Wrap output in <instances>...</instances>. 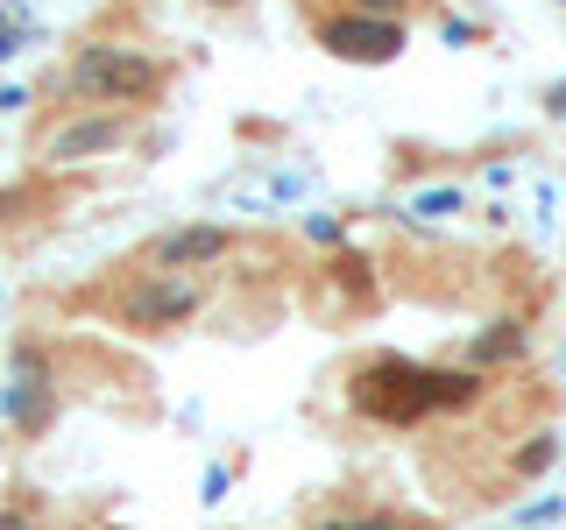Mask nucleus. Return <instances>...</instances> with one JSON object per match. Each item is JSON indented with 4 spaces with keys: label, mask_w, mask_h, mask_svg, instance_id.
I'll list each match as a JSON object with an SVG mask.
<instances>
[{
    "label": "nucleus",
    "mask_w": 566,
    "mask_h": 530,
    "mask_svg": "<svg viewBox=\"0 0 566 530\" xmlns=\"http://www.w3.org/2000/svg\"><path fill=\"white\" fill-rule=\"evenodd\" d=\"M524 347H531V340H524V326H517V318H503V326H489L482 340L468 347V361H474V368H495V361H517Z\"/></svg>",
    "instance_id": "6e6552de"
},
{
    "label": "nucleus",
    "mask_w": 566,
    "mask_h": 530,
    "mask_svg": "<svg viewBox=\"0 0 566 530\" xmlns=\"http://www.w3.org/2000/svg\"><path fill=\"white\" fill-rule=\"evenodd\" d=\"M305 234H312V241H326V247H333V241H340V220H305Z\"/></svg>",
    "instance_id": "ddd939ff"
},
{
    "label": "nucleus",
    "mask_w": 566,
    "mask_h": 530,
    "mask_svg": "<svg viewBox=\"0 0 566 530\" xmlns=\"http://www.w3.org/2000/svg\"><path fill=\"white\" fill-rule=\"evenodd\" d=\"M212 8H234V0H212Z\"/></svg>",
    "instance_id": "f3484780"
},
{
    "label": "nucleus",
    "mask_w": 566,
    "mask_h": 530,
    "mask_svg": "<svg viewBox=\"0 0 566 530\" xmlns=\"http://www.w3.org/2000/svg\"><path fill=\"white\" fill-rule=\"evenodd\" d=\"M0 417H8L22 438H43L50 424H57V382H50V368H43L35 347H14L8 389H0Z\"/></svg>",
    "instance_id": "7ed1b4c3"
},
{
    "label": "nucleus",
    "mask_w": 566,
    "mask_h": 530,
    "mask_svg": "<svg viewBox=\"0 0 566 530\" xmlns=\"http://www.w3.org/2000/svg\"><path fill=\"white\" fill-rule=\"evenodd\" d=\"M318 43L347 64H389L411 35H403L397 14H326V22H318Z\"/></svg>",
    "instance_id": "20e7f679"
},
{
    "label": "nucleus",
    "mask_w": 566,
    "mask_h": 530,
    "mask_svg": "<svg viewBox=\"0 0 566 530\" xmlns=\"http://www.w3.org/2000/svg\"><path fill=\"white\" fill-rule=\"evenodd\" d=\"M411 220H447V212H460V191L453 184H439V191H411Z\"/></svg>",
    "instance_id": "1a4fd4ad"
},
{
    "label": "nucleus",
    "mask_w": 566,
    "mask_h": 530,
    "mask_svg": "<svg viewBox=\"0 0 566 530\" xmlns=\"http://www.w3.org/2000/svg\"><path fill=\"white\" fill-rule=\"evenodd\" d=\"M29 106V85H0V114H22Z\"/></svg>",
    "instance_id": "f8f14e48"
},
{
    "label": "nucleus",
    "mask_w": 566,
    "mask_h": 530,
    "mask_svg": "<svg viewBox=\"0 0 566 530\" xmlns=\"http://www.w3.org/2000/svg\"><path fill=\"white\" fill-rule=\"evenodd\" d=\"M553 459H559V438H538V446H524V453H517V467H524V474H538V467H553Z\"/></svg>",
    "instance_id": "9b49d317"
},
{
    "label": "nucleus",
    "mask_w": 566,
    "mask_h": 530,
    "mask_svg": "<svg viewBox=\"0 0 566 530\" xmlns=\"http://www.w3.org/2000/svg\"><path fill=\"white\" fill-rule=\"evenodd\" d=\"M199 311V290L191 283H135L128 297H120V318L142 332H170V326H185V318Z\"/></svg>",
    "instance_id": "423d86ee"
},
{
    "label": "nucleus",
    "mask_w": 566,
    "mask_h": 530,
    "mask_svg": "<svg viewBox=\"0 0 566 530\" xmlns=\"http://www.w3.org/2000/svg\"><path fill=\"white\" fill-rule=\"evenodd\" d=\"M227 247H234L227 226H170V234H156L149 262L156 269H199V262H220Z\"/></svg>",
    "instance_id": "0eeeda50"
},
{
    "label": "nucleus",
    "mask_w": 566,
    "mask_h": 530,
    "mask_svg": "<svg viewBox=\"0 0 566 530\" xmlns=\"http://www.w3.org/2000/svg\"><path fill=\"white\" fill-rule=\"evenodd\" d=\"M0 530H29V509H0Z\"/></svg>",
    "instance_id": "dca6fc26"
},
{
    "label": "nucleus",
    "mask_w": 566,
    "mask_h": 530,
    "mask_svg": "<svg viewBox=\"0 0 566 530\" xmlns=\"http://www.w3.org/2000/svg\"><path fill=\"white\" fill-rule=\"evenodd\" d=\"M545 114H559V120H566V78H559V85H545Z\"/></svg>",
    "instance_id": "2eb2a0df"
},
{
    "label": "nucleus",
    "mask_w": 566,
    "mask_h": 530,
    "mask_svg": "<svg viewBox=\"0 0 566 530\" xmlns=\"http://www.w3.org/2000/svg\"><path fill=\"white\" fill-rule=\"evenodd\" d=\"M114 530H120V523H114Z\"/></svg>",
    "instance_id": "a211bd4d"
},
{
    "label": "nucleus",
    "mask_w": 566,
    "mask_h": 530,
    "mask_svg": "<svg viewBox=\"0 0 566 530\" xmlns=\"http://www.w3.org/2000/svg\"><path fill=\"white\" fill-rule=\"evenodd\" d=\"M64 85L78 99H93L99 114H120V106L164 93V64L142 57V50H120V43H78V50H71Z\"/></svg>",
    "instance_id": "f03ea898"
},
{
    "label": "nucleus",
    "mask_w": 566,
    "mask_h": 530,
    "mask_svg": "<svg viewBox=\"0 0 566 530\" xmlns=\"http://www.w3.org/2000/svg\"><path fill=\"white\" fill-rule=\"evenodd\" d=\"M354 411L376 417V424H424L432 411H460V403L482 396V382L468 368H424L403 361V353H376V361L354 375Z\"/></svg>",
    "instance_id": "f257e3e1"
},
{
    "label": "nucleus",
    "mask_w": 566,
    "mask_h": 530,
    "mask_svg": "<svg viewBox=\"0 0 566 530\" xmlns=\"http://www.w3.org/2000/svg\"><path fill=\"white\" fill-rule=\"evenodd\" d=\"M120 141H128V114H78L43 135V156L50 163H93V156H114Z\"/></svg>",
    "instance_id": "39448f33"
},
{
    "label": "nucleus",
    "mask_w": 566,
    "mask_h": 530,
    "mask_svg": "<svg viewBox=\"0 0 566 530\" xmlns=\"http://www.w3.org/2000/svg\"><path fill=\"white\" fill-rule=\"evenodd\" d=\"M318 530H418V523L389 517V509H354V517H333V523H318Z\"/></svg>",
    "instance_id": "9d476101"
},
{
    "label": "nucleus",
    "mask_w": 566,
    "mask_h": 530,
    "mask_svg": "<svg viewBox=\"0 0 566 530\" xmlns=\"http://www.w3.org/2000/svg\"><path fill=\"white\" fill-rule=\"evenodd\" d=\"M397 8H411V0H354V14H397Z\"/></svg>",
    "instance_id": "4468645a"
}]
</instances>
